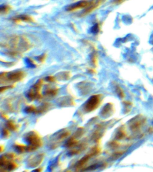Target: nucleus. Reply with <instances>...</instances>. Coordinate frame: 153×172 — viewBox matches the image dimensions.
<instances>
[{
  "instance_id": "nucleus-1",
  "label": "nucleus",
  "mask_w": 153,
  "mask_h": 172,
  "mask_svg": "<svg viewBox=\"0 0 153 172\" xmlns=\"http://www.w3.org/2000/svg\"><path fill=\"white\" fill-rule=\"evenodd\" d=\"M91 0H84L76 3L72 4L67 7V10L69 12H73L81 8H87L90 5Z\"/></svg>"
},
{
  "instance_id": "nucleus-2",
  "label": "nucleus",
  "mask_w": 153,
  "mask_h": 172,
  "mask_svg": "<svg viewBox=\"0 0 153 172\" xmlns=\"http://www.w3.org/2000/svg\"><path fill=\"white\" fill-rule=\"evenodd\" d=\"M100 102V98L97 96H93L87 101L85 106V110L87 112H90L94 110L98 106Z\"/></svg>"
},
{
  "instance_id": "nucleus-3",
  "label": "nucleus",
  "mask_w": 153,
  "mask_h": 172,
  "mask_svg": "<svg viewBox=\"0 0 153 172\" xmlns=\"http://www.w3.org/2000/svg\"><path fill=\"white\" fill-rule=\"evenodd\" d=\"M27 140L30 144L29 148L31 149H34L41 145V141L40 138L35 134H29L27 138Z\"/></svg>"
},
{
  "instance_id": "nucleus-4",
  "label": "nucleus",
  "mask_w": 153,
  "mask_h": 172,
  "mask_svg": "<svg viewBox=\"0 0 153 172\" xmlns=\"http://www.w3.org/2000/svg\"><path fill=\"white\" fill-rule=\"evenodd\" d=\"M103 1L104 0H91L90 5L87 8L85 9L82 15H86L92 12L93 10L97 8V7H99L103 3Z\"/></svg>"
},
{
  "instance_id": "nucleus-5",
  "label": "nucleus",
  "mask_w": 153,
  "mask_h": 172,
  "mask_svg": "<svg viewBox=\"0 0 153 172\" xmlns=\"http://www.w3.org/2000/svg\"><path fill=\"white\" fill-rule=\"evenodd\" d=\"M23 77V73L22 72H17V73H12L10 75V76H9V79L12 81H20L21 79Z\"/></svg>"
},
{
  "instance_id": "nucleus-6",
  "label": "nucleus",
  "mask_w": 153,
  "mask_h": 172,
  "mask_svg": "<svg viewBox=\"0 0 153 172\" xmlns=\"http://www.w3.org/2000/svg\"><path fill=\"white\" fill-rule=\"evenodd\" d=\"M14 21L16 22H19V21H25V22H31L33 21V19L31 18V17L27 16V15H21L19 16H17L14 18Z\"/></svg>"
},
{
  "instance_id": "nucleus-7",
  "label": "nucleus",
  "mask_w": 153,
  "mask_h": 172,
  "mask_svg": "<svg viewBox=\"0 0 153 172\" xmlns=\"http://www.w3.org/2000/svg\"><path fill=\"white\" fill-rule=\"evenodd\" d=\"M10 9V7L7 5H4L1 7V13H7Z\"/></svg>"
},
{
  "instance_id": "nucleus-8",
  "label": "nucleus",
  "mask_w": 153,
  "mask_h": 172,
  "mask_svg": "<svg viewBox=\"0 0 153 172\" xmlns=\"http://www.w3.org/2000/svg\"><path fill=\"white\" fill-rule=\"evenodd\" d=\"M98 30H99V26H98L97 24L95 25L92 28V31H93V33H97Z\"/></svg>"
},
{
  "instance_id": "nucleus-9",
  "label": "nucleus",
  "mask_w": 153,
  "mask_h": 172,
  "mask_svg": "<svg viewBox=\"0 0 153 172\" xmlns=\"http://www.w3.org/2000/svg\"><path fill=\"white\" fill-rule=\"evenodd\" d=\"M126 0H114V4H121L125 1Z\"/></svg>"
}]
</instances>
